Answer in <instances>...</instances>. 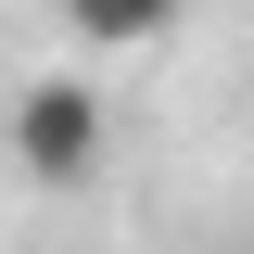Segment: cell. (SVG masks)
Segmentation results:
<instances>
[{
  "instance_id": "cell-2",
  "label": "cell",
  "mask_w": 254,
  "mask_h": 254,
  "mask_svg": "<svg viewBox=\"0 0 254 254\" xmlns=\"http://www.w3.org/2000/svg\"><path fill=\"white\" fill-rule=\"evenodd\" d=\"M64 13H76V38H89V51H140V38L178 26V0H64Z\"/></svg>"
},
{
  "instance_id": "cell-1",
  "label": "cell",
  "mask_w": 254,
  "mask_h": 254,
  "mask_svg": "<svg viewBox=\"0 0 254 254\" xmlns=\"http://www.w3.org/2000/svg\"><path fill=\"white\" fill-rule=\"evenodd\" d=\"M13 165H26L38 190H76L102 165V89L89 76H38V89L13 102Z\"/></svg>"
}]
</instances>
